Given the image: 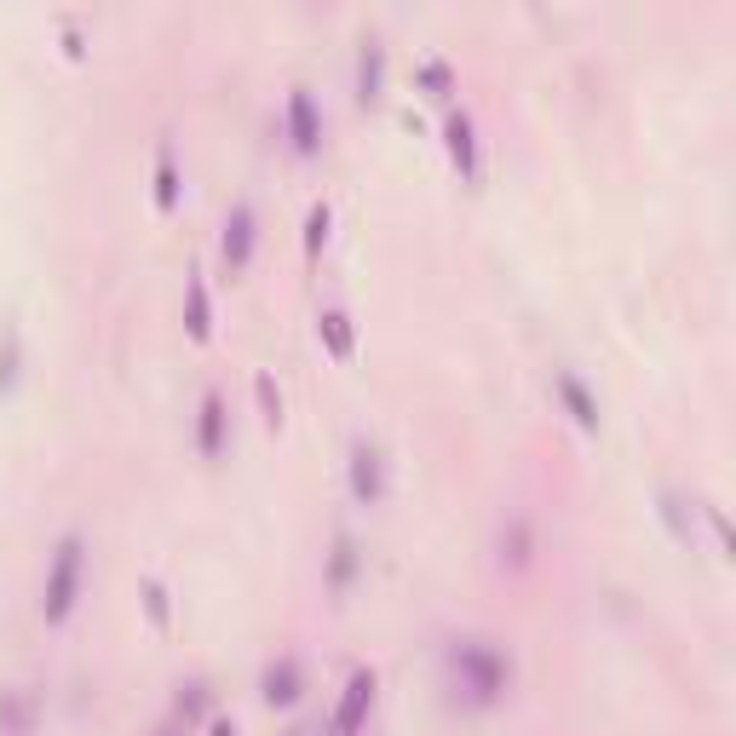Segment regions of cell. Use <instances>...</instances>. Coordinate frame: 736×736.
I'll return each instance as SVG.
<instances>
[{"label": "cell", "mask_w": 736, "mask_h": 736, "mask_svg": "<svg viewBox=\"0 0 736 736\" xmlns=\"http://www.w3.org/2000/svg\"><path fill=\"white\" fill-rule=\"evenodd\" d=\"M190 340H207V288L196 271H190Z\"/></svg>", "instance_id": "cell-12"}, {"label": "cell", "mask_w": 736, "mask_h": 736, "mask_svg": "<svg viewBox=\"0 0 736 736\" xmlns=\"http://www.w3.org/2000/svg\"><path fill=\"white\" fill-rule=\"evenodd\" d=\"M455 667L472 679V690H478V696H495V690L506 685V662L495 656V650H483V644H460V650H455Z\"/></svg>", "instance_id": "cell-2"}, {"label": "cell", "mask_w": 736, "mask_h": 736, "mask_svg": "<svg viewBox=\"0 0 736 736\" xmlns=\"http://www.w3.org/2000/svg\"><path fill=\"white\" fill-rule=\"evenodd\" d=\"M179 713H184V719H190V713H202V690H196V685L179 696Z\"/></svg>", "instance_id": "cell-20"}, {"label": "cell", "mask_w": 736, "mask_h": 736, "mask_svg": "<svg viewBox=\"0 0 736 736\" xmlns=\"http://www.w3.org/2000/svg\"><path fill=\"white\" fill-rule=\"evenodd\" d=\"M144 610H150V621H156V627H167V593H161L156 581H144Z\"/></svg>", "instance_id": "cell-17"}, {"label": "cell", "mask_w": 736, "mask_h": 736, "mask_svg": "<svg viewBox=\"0 0 736 736\" xmlns=\"http://www.w3.org/2000/svg\"><path fill=\"white\" fill-rule=\"evenodd\" d=\"M12 357H18V351H12V340H6V351H0V386L12 380Z\"/></svg>", "instance_id": "cell-22"}, {"label": "cell", "mask_w": 736, "mask_h": 736, "mask_svg": "<svg viewBox=\"0 0 736 736\" xmlns=\"http://www.w3.org/2000/svg\"><path fill=\"white\" fill-rule=\"evenodd\" d=\"M248 253H253V213H248V207H236V213H230V225H225L230 271H242V265H248Z\"/></svg>", "instance_id": "cell-5"}, {"label": "cell", "mask_w": 736, "mask_h": 736, "mask_svg": "<svg viewBox=\"0 0 736 736\" xmlns=\"http://www.w3.org/2000/svg\"><path fill=\"white\" fill-rule=\"evenodd\" d=\"M328 242V207H311V219H305V253H322Z\"/></svg>", "instance_id": "cell-15"}, {"label": "cell", "mask_w": 736, "mask_h": 736, "mask_svg": "<svg viewBox=\"0 0 736 736\" xmlns=\"http://www.w3.org/2000/svg\"><path fill=\"white\" fill-rule=\"evenodd\" d=\"M196 443H202V455H219V449H225V397H207L202 403V432H196Z\"/></svg>", "instance_id": "cell-7"}, {"label": "cell", "mask_w": 736, "mask_h": 736, "mask_svg": "<svg viewBox=\"0 0 736 736\" xmlns=\"http://www.w3.org/2000/svg\"><path fill=\"white\" fill-rule=\"evenodd\" d=\"M288 127H294V144L299 150H317V110H311V92H288Z\"/></svg>", "instance_id": "cell-4"}, {"label": "cell", "mask_w": 736, "mask_h": 736, "mask_svg": "<svg viewBox=\"0 0 736 736\" xmlns=\"http://www.w3.org/2000/svg\"><path fill=\"white\" fill-rule=\"evenodd\" d=\"M351 489H357V501H374V495H380V455H374V449H357V455H351Z\"/></svg>", "instance_id": "cell-8"}, {"label": "cell", "mask_w": 736, "mask_h": 736, "mask_svg": "<svg viewBox=\"0 0 736 736\" xmlns=\"http://www.w3.org/2000/svg\"><path fill=\"white\" fill-rule=\"evenodd\" d=\"M351 541H340V547H334V564H328V581H334V593H340L345 581H351V564H357V558H351Z\"/></svg>", "instance_id": "cell-16"}, {"label": "cell", "mask_w": 736, "mask_h": 736, "mask_svg": "<svg viewBox=\"0 0 736 736\" xmlns=\"http://www.w3.org/2000/svg\"><path fill=\"white\" fill-rule=\"evenodd\" d=\"M317 328H322V345H328V357H340V363H345V357H351V322H345L340 311H322Z\"/></svg>", "instance_id": "cell-11"}, {"label": "cell", "mask_w": 736, "mask_h": 736, "mask_svg": "<svg viewBox=\"0 0 736 736\" xmlns=\"http://www.w3.org/2000/svg\"><path fill=\"white\" fill-rule=\"evenodd\" d=\"M294 736H299V731H294Z\"/></svg>", "instance_id": "cell-24"}, {"label": "cell", "mask_w": 736, "mask_h": 736, "mask_svg": "<svg viewBox=\"0 0 736 736\" xmlns=\"http://www.w3.org/2000/svg\"><path fill=\"white\" fill-rule=\"evenodd\" d=\"M506 547H512V552H506L512 564H529V529H524V524H512V541H506Z\"/></svg>", "instance_id": "cell-18"}, {"label": "cell", "mask_w": 736, "mask_h": 736, "mask_svg": "<svg viewBox=\"0 0 736 736\" xmlns=\"http://www.w3.org/2000/svg\"><path fill=\"white\" fill-rule=\"evenodd\" d=\"M558 397H564V403H570V414L581 420V426H587V432H593V426H598V409H593V397L581 391V380H570V374H558Z\"/></svg>", "instance_id": "cell-10"}, {"label": "cell", "mask_w": 736, "mask_h": 736, "mask_svg": "<svg viewBox=\"0 0 736 736\" xmlns=\"http://www.w3.org/2000/svg\"><path fill=\"white\" fill-rule=\"evenodd\" d=\"M173 202H179V173H173V161L161 156V167H156V207H161V213H173Z\"/></svg>", "instance_id": "cell-13"}, {"label": "cell", "mask_w": 736, "mask_h": 736, "mask_svg": "<svg viewBox=\"0 0 736 736\" xmlns=\"http://www.w3.org/2000/svg\"><path fill=\"white\" fill-rule=\"evenodd\" d=\"M294 696H299V667L288 662V656H282V662H276L271 673H265V702H271V708H288Z\"/></svg>", "instance_id": "cell-6"}, {"label": "cell", "mask_w": 736, "mask_h": 736, "mask_svg": "<svg viewBox=\"0 0 736 736\" xmlns=\"http://www.w3.org/2000/svg\"><path fill=\"white\" fill-rule=\"evenodd\" d=\"M374 87H380V52L363 58V98H374Z\"/></svg>", "instance_id": "cell-19"}, {"label": "cell", "mask_w": 736, "mask_h": 736, "mask_svg": "<svg viewBox=\"0 0 736 736\" xmlns=\"http://www.w3.org/2000/svg\"><path fill=\"white\" fill-rule=\"evenodd\" d=\"M374 685H380V679H374L368 667H357V673H351V685H345V696H340V708H334V725H328V731H334V736L357 731V725H363V713H368V702H374Z\"/></svg>", "instance_id": "cell-3"}, {"label": "cell", "mask_w": 736, "mask_h": 736, "mask_svg": "<svg viewBox=\"0 0 736 736\" xmlns=\"http://www.w3.org/2000/svg\"><path fill=\"white\" fill-rule=\"evenodd\" d=\"M75 581H81V541L69 535L58 558H52V581H46V621H64L75 604Z\"/></svg>", "instance_id": "cell-1"}, {"label": "cell", "mask_w": 736, "mask_h": 736, "mask_svg": "<svg viewBox=\"0 0 736 736\" xmlns=\"http://www.w3.org/2000/svg\"><path fill=\"white\" fill-rule=\"evenodd\" d=\"M207 736H236V731H230L225 719H219V725H213V731H207Z\"/></svg>", "instance_id": "cell-23"}, {"label": "cell", "mask_w": 736, "mask_h": 736, "mask_svg": "<svg viewBox=\"0 0 736 736\" xmlns=\"http://www.w3.org/2000/svg\"><path fill=\"white\" fill-rule=\"evenodd\" d=\"M426 87L443 92V87H449V69H443V64H426Z\"/></svg>", "instance_id": "cell-21"}, {"label": "cell", "mask_w": 736, "mask_h": 736, "mask_svg": "<svg viewBox=\"0 0 736 736\" xmlns=\"http://www.w3.org/2000/svg\"><path fill=\"white\" fill-rule=\"evenodd\" d=\"M449 156H455L460 173H472V167H478V150H472V121H466V115H449Z\"/></svg>", "instance_id": "cell-9"}, {"label": "cell", "mask_w": 736, "mask_h": 736, "mask_svg": "<svg viewBox=\"0 0 736 736\" xmlns=\"http://www.w3.org/2000/svg\"><path fill=\"white\" fill-rule=\"evenodd\" d=\"M253 397H259V409H265V420H282V397H276V386H271V374H259V380H253Z\"/></svg>", "instance_id": "cell-14"}]
</instances>
